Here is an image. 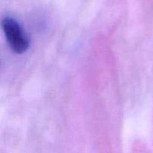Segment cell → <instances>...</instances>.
Returning a JSON list of instances; mask_svg holds the SVG:
<instances>
[{
    "instance_id": "1",
    "label": "cell",
    "mask_w": 153,
    "mask_h": 153,
    "mask_svg": "<svg viewBox=\"0 0 153 153\" xmlns=\"http://www.w3.org/2000/svg\"><path fill=\"white\" fill-rule=\"evenodd\" d=\"M2 28L7 42L12 50L17 54H22L29 48L30 41L23 30L16 20L5 17L2 21Z\"/></svg>"
}]
</instances>
